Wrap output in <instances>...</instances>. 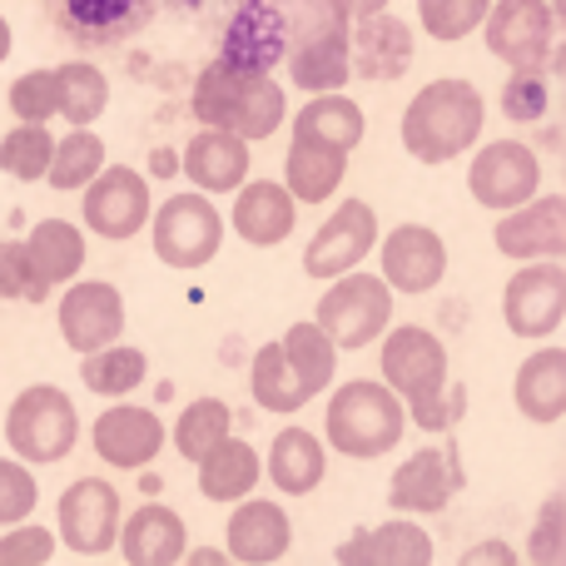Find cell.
<instances>
[{"label": "cell", "mask_w": 566, "mask_h": 566, "mask_svg": "<svg viewBox=\"0 0 566 566\" xmlns=\"http://www.w3.org/2000/svg\"><path fill=\"white\" fill-rule=\"evenodd\" d=\"M482 125H488V99L472 80L448 75L422 85L418 95L402 109V149H408L418 165H448V159H462L472 145L482 139Z\"/></svg>", "instance_id": "cell-1"}, {"label": "cell", "mask_w": 566, "mask_h": 566, "mask_svg": "<svg viewBox=\"0 0 566 566\" xmlns=\"http://www.w3.org/2000/svg\"><path fill=\"white\" fill-rule=\"evenodd\" d=\"M289 99H283L274 70H249L234 60H209L195 80V119L199 125L234 129L239 139L259 145L283 125Z\"/></svg>", "instance_id": "cell-2"}, {"label": "cell", "mask_w": 566, "mask_h": 566, "mask_svg": "<svg viewBox=\"0 0 566 566\" xmlns=\"http://www.w3.org/2000/svg\"><path fill=\"white\" fill-rule=\"evenodd\" d=\"M402 432H408V408H402V398L388 382L353 378L328 392L323 448L343 452L353 462H373V458H388L402 442Z\"/></svg>", "instance_id": "cell-3"}, {"label": "cell", "mask_w": 566, "mask_h": 566, "mask_svg": "<svg viewBox=\"0 0 566 566\" xmlns=\"http://www.w3.org/2000/svg\"><path fill=\"white\" fill-rule=\"evenodd\" d=\"M80 442V412L75 398L55 382H30L10 398L6 408V448L10 458L30 462V468H55L75 452Z\"/></svg>", "instance_id": "cell-4"}, {"label": "cell", "mask_w": 566, "mask_h": 566, "mask_svg": "<svg viewBox=\"0 0 566 566\" xmlns=\"http://www.w3.org/2000/svg\"><path fill=\"white\" fill-rule=\"evenodd\" d=\"M313 323L328 333L338 353H358L378 343L382 328L392 323V289L382 283V274H363L358 264L348 274L328 279V293L313 308Z\"/></svg>", "instance_id": "cell-5"}, {"label": "cell", "mask_w": 566, "mask_h": 566, "mask_svg": "<svg viewBox=\"0 0 566 566\" xmlns=\"http://www.w3.org/2000/svg\"><path fill=\"white\" fill-rule=\"evenodd\" d=\"M149 239H155L159 264L195 274V269L214 264L224 249V214L214 209L209 195H169L159 209H149Z\"/></svg>", "instance_id": "cell-6"}, {"label": "cell", "mask_w": 566, "mask_h": 566, "mask_svg": "<svg viewBox=\"0 0 566 566\" xmlns=\"http://www.w3.org/2000/svg\"><path fill=\"white\" fill-rule=\"evenodd\" d=\"M478 30L488 35V50L502 65L542 70L557 55L562 10H552V0H492Z\"/></svg>", "instance_id": "cell-7"}, {"label": "cell", "mask_w": 566, "mask_h": 566, "mask_svg": "<svg viewBox=\"0 0 566 566\" xmlns=\"http://www.w3.org/2000/svg\"><path fill=\"white\" fill-rule=\"evenodd\" d=\"M382 382L402 398V408H418V402L438 398L448 388V343L432 328L418 323H402V328H382V353H378Z\"/></svg>", "instance_id": "cell-8"}, {"label": "cell", "mask_w": 566, "mask_h": 566, "mask_svg": "<svg viewBox=\"0 0 566 566\" xmlns=\"http://www.w3.org/2000/svg\"><path fill=\"white\" fill-rule=\"evenodd\" d=\"M80 195H85V205H80V229H90L95 239H109V244L135 239L139 229L149 224V209H155L149 179L129 165H109V159Z\"/></svg>", "instance_id": "cell-9"}, {"label": "cell", "mask_w": 566, "mask_h": 566, "mask_svg": "<svg viewBox=\"0 0 566 566\" xmlns=\"http://www.w3.org/2000/svg\"><path fill=\"white\" fill-rule=\"evenodd\" d=\"M119 517H125V502H119L115 482L105 478H75L65 492H60V507H55V542L80 557H105L115 552L119 537Z\"/></svg>", "instance_id": "cell-10"}, {"label": "cell", "mask_w": 566, "mask_h": 566, "mask_svg": "<svg viewBox=\"0 0 566 566\" xmlns=\"http://www.w3.org/2000/svg\"><path fill=\"white\" fill-rule=\"evenodd\" d=\"M542 189V159L522 139H488L472 145L468 195L482 209H517Z\"/></svg>", "instance_id": "cell-11"}, {"label": "cell", "mask_w": 566, "mask_h": 566, "mask_svg": "<svg viewBox=\"0 0 566 566\" xmlns=\"http://www.w3.org/2000/svg\"><path fill=\"white\" fill-rule=\"evenodd\" d=\"M502 318L517 338H552L566 318V269L562 259H527L502 289Z\"/></svg>", "instance_id": "cell-12"}, {"label": "cell", "mask_w": 566, "mask_h": 566, "mask_svg": "<svg viewBox=\"0 0 566 566\" xmlns=\"http://www.w3.org/2000/svg\"><path fill=\"white\" fill-rule=\"evenodd\" d=\"M468 488V468H462V452L452 442H432V448L408 452V462H398L388 482V502L402 517H432L442 512L458 492Z\"/></svg>", "instance_id": "cell-13"}, {"label": "cell", "mask_w": 566, "mask_h": 566, "mask_svg": "<svg viewBox=\"0 0 566 566\" xmlns=\"http://www.w3.org/2000/svg\"><path fill=\"white\" fill-rule=\"evenodd\" d=\"M378 234H382V229H378V209H373L368 199H343V205L333 209L318 229H313L308 249H303V274L323 279V283L348 274V269H358L363 259L373 254Z\"/></svg>", "instance_id": "cell-14"}, {"label": "cell", "mask_w": 566, "mask_h": 566, "mask_svg": "<svg viewBox=\"0 0 566 566\" xmlns=\"http://www.w3.org/2000/svg\"><path fill=\"white\" fill-rule=\"evenodd\" d=\"M373 249H378L382 283L392 293H432L448 279V244L428 224H398L388 234H378Z\"/></svg>", "instance_id": "cell-15"}, {"label": "cell", "mask_w": 566, "mask_h": 566, "mask_svg": "<svg viewBox=\"0 0 566 566\" xmlns=\"http://www.w3.org/2000/svg\"><path fill=\"white\" fill-rule=\"evenodd\" d=\"M55 323H60L65 348H75V353L105 348V343H115L125 333V293L105 279H70Z\"/></svg>", "instance_id": "cell-16"}, {"label": "cell", "mask_w": 566, "mask_h": 566, "mask_svg": "<svg viewBox=\"0 0 566 566\" xmlns=\"http://www.w3.org/2000/svg\"><path fill=\"white\" fill-rule=\"evenodd\" d=\"M492 244L497 254L517 259H562L566 254V199L562 195H532L527 205L502 209L497 229H492Z\"/></svg>", "instance_id": "cell-17"}, {"label": "cell", "mask_w": 566, "mask_h": 566, "mask_svg": "<svg viewBox=\"0 0 566 566\" xmlns=\"http://www.w3.org/2000/svg\"><path fill=\"white\" fill-rule=\"evenodd\" d=\"M412 55H418V35L408 20L388 10L348 20V65L363 80H402L412 70Z\"/></svg>", "instance_id": "cell-18"}, {"label": "cell", "mask_w": 566, "mask_h": 566, "mask_svg": "<svg viewBox=\"0 0 566 566\" xmlns=\"http://www.w3.org/2000/svg\"><path fill=\"white\" fill-rule=\"evenodd\" d=\"M90 442H95L99 462H109V468L145 472L165 452L169 428L155 408H105L90 428Z\"/></svg>", "instance_id": "cell-19"}, {"label": "cell", "mask_w": 566, "mask_h": 566, "mask_svg": "<svg viewBox=\"0 0 566 566\" xmlns=\"http://www.w3.org/2000/svg\"><path fill=\"white\" fill-rule=\"evenodd\" d=\"M229 522H224V557L234 562H249V566H269V562H283L293 547V522L279 502L269 497H239L229 502Z\"/></svg>", "instance_id": "cell-20"}, {"label": "cell", "mask_w": 566, "mask_h": 566, "mask_svg": "<svg viewBox=\"0 0 566 566\" xmlns=\"http://www.w3.org/2000/svg\"><path fill=\"white\" fill-rule=\"evenodd\" d=\"M298 224V199L283 189V179H244L234 189V209H229V224L249 249H274L293 234Z\"/></svg>", "instance_id": "cell-21"}, {"label": "cell", "mask_w": 566, "mask_h": 566, "mask_svg": "<svg viewBox=\"0 0 566 566\" xmlns=\"http://www.w3.org/2000/svg\"><path fill=\"white\" fill-rule=\"evenodd\" d=\"M249 139H239L234 129H219V125H205L195 139L185 145L179 155V175H189V185L199 195H234L239 185L249 179Z\"/></svg>", "instance_id": "cell-22"}, {"label": "cell", "mask_w": 566, "mask_h": 566, "mask_svg": "<svg viewBox=\"0 0 566 566\" xmlns=\"http://www.w3.org/2000/svg\"><path fill=\"white\" fill-rule=\"evenodd\" d=\"M115 547L125 552L129 566H175L189 552V527L175 507L165 502H145L129 517H119V537Z\"/></svg>", "instance_id": "cell-23"}, {"label": "cell", "mask_w": 566, "mask_h": 566, "mask_svg": "<svg viewBox=\"0 0 566 566\" xmlns=\"http://www.w3.org/2000/svg\"><path fill=\"white\" fill-rule=\"evenodd\" d=\"M289 80L308 95H323V90H343L353 75L348 65V20L333 10L328 25H313L298 45H289Z\"/></svg>", "instance_id": "cell-24"}, {"label": "cell", "mask_w": 566, "mask_h": 566, "mask_svg": "<svg viewBox=\"0 0 566 566\" xmlns=\"http://www.w3.org/2000/svg\"><path fill=\"white\" fill-rule=\"evenodd\" d=\"M219 55L234 60V65H249V70H274L279 60L289 55V20H283V10H274L269 0L239 6L224 30Z\"/></svg>", "instance_id": "cell-25"}, {"label": "cell", "mask_w": 566, "mask_h": 566, "mask_svg": "<svg viewBox=\"0 0 566 566\" xmlns=\"http://www.w3.org/2000/svg\"><path fill=\"white\" fill-rule=\"evenodd\" d=\"M512 402L527 422L552 428L566 418V348L547 343L532 358L517 363V378H512Z\"/></svg>", "instance_id": "cell-26"}, {"label": "cell", "mask_w": 566, "mask_h": 566, "mask_svg": "<svg viewBox=\"0 0 566 566\" xmlns=\"http://www.w3.org/2000/svg\"><path fill=\"white\" fill-rule=\"evenodd\" d=\"M343 566H428L432 562V537L422 527H412V517H392L378 527L353 532L338 547Z\"/></svg>", "instance_id": "cell-27"}, {"label": "cell", "mask_w": 566, "mask_h": 566, "mask_svg": "<svg viewBox=\"0 0 566 566\" xmlns=\"http://www.w3.org/2000/svg\"><path fill=\"white\" fill-rule=\"evenodd\" d=\"M343 175H348V149L328 145L313 135L289 139V159H283V189L298 205H328V195H338Z\"/></svg>", "instance_id": "cell-28"}, {"label": "cell", "mask_w": 566, "mask_h": 566, "mask_svg": "<svg viewBox=\"0 0 566 566\" xmlns=\"http://www.w3.org/2000/svg\"><path fill=\"white\" fill-rule=\"evenodd\" d=\"M155 15V0H55V20L80 45H109L135 35Z\"/></svg>", "instance_id": "cell-29"}, {"label": "cell", "mask_w": 566, "mask_h": 566, "mask_svg": "<svg viewBox=\"0 0 566 566\" xmlns=\"http://www.w3.org/2000/svg\"><path fill=\"white\" fill-rule=\"evenodd\" d=\"M264 472L283 497H308L323 482V472H328V448H323V438L308 428H283L279 438L269 442Z\"/></svg>", "instance_id": "cell-30"}, {"label": "cell", "mask_w": 566, "mask_h": 566, "mask_svg": "<svg viewBox=\"0 0 566 566\" xmlns=\"http://www.w3.org/2000/svg\"><path fill=\"white\" fill-rule=\"evenodd\" d=\"M25 254H30L35 279L45 283V289H60V283L80 279L85 254H90V239H85V229H80V224L50 214V219H40V224L25 234Z\"/></svg>", "instance_id": "cell-31"}, {"label": "cell", "mask_w": 566, "mask_h": 566, "mask_svg": "<svg viewBox=\"0 0 566 566\" xmlns=\"http://www.w3.org/2000/svg\"><path fill=\"white\" fill-rule=\"evenodd\" d=\"M195 468H199V492H205V502H239L259 488V478H264L259 448H249V442L234 438V432H229L224 442H214Z\"/></svg>", "instance_id": "cell-32"}, {"label": "cell", "mask_w": 566, "mask_h": 566, "mask_svg": "<svg viewBox=\"0 0 566 566\" xmlns=\"http://www.w3.org/2000/svg\"><path fill=\"white\" fill-rule=\"evenodd\" d=\"M293 135L328 139V145L353 155L363 145V135H368V115H363L358 99L338 95V90H323V95H308V105L293 115Z\"/></svg>", "instance_id": "cell-33"}, {"label": "cell", "mask_w": 566, "mask_h": 566, "mask_svg": "<svg viewBox=\"0 0 566 566\" xmlns=\"http://www.w3.org/2000/svg\"><path fill=\"white\" fill-rule=\"evenodd\" d=\"M249 392H254V402L264 412H289V418L313 402L308 382L298 378V368L289 363V353L279 343H264L254 353V363H249Z\"/></svg>", "instance_id": "cell-34"}, {"label": "cell", "mask_w": 566, "mask_h": 566, "mask_svg": "<svg viewBox=\"0 0 566 566\" xmlns=\"http://www.w3.org/2000/svg\"><path fill=\"white\" fill-rule=\"evenodd\" d=\"M149 378V358L145 348H125V343H105V348L80 353V382L95 398H129L139 382Z\"/></svg>", "instance_id": "cell-35"}, {"label": "cell", "mask_w": 566, "mask_h": 566, "mask_svg": "<svg viewBox=\"0 0 566 566\" xmlns=\"http://www.w3.org/2000/svg\"><path fill=\"white\" fill-rule=\"evenodd\" d=\"M109 109V80L90 60H65L55 65V115L65 125H95Z\"/></svg>", "instance_id": "cell-36"}, {"label": "cell", "mask_w": 566, "mask_h": 566, "mask_svg": "<svg viewBox=\"0 0 566 566\" xmlns=\"http://www.w3.org/2000/svg\"><path fill=\"white\" fill-rule=\"evenodd\" d=\"M105 139L95 135L90 125H70L65 139H55V149H50V165H45V179L50 189H60V195H80V189L90 185V179L105 169Z\"/></svg>", "instance_id": "cell-37"}, {"label": "cell", "mask_w": 566, "mask_h": 566, "mask_svg": "<svg viewBox=\"0 0 566 566\" xmlns=\"http://www.w3.org/2000/svg\"><path fill=\"white\" fill-rule=\"evenodd\" d=\"M229 432H234V408H229L224 398H195L185 412H179L169 442H175V452L185 462H199L214 442H224Z\"/></svg>", "instance_id": "cell-38"}, {"label": "cell", "mask_w": 566, "mask_h": 566, "mask_svg": "<svg viewBox=\"0 0 566 566\" xmlns=\"http://www.w3.org/2000/svg\"><path fill=\"white\" fill-rule=\"evenodd\" d=\"M279 348L289 353V363L298 368V378L308 382L313 398H318V392H328L333 373H338V348H333V338L318 328V323H313V318L293 323V328L279 338Z\"/></svg>", "instance_id": "cell-39"}, {"label": "cell", "mask_w": 566, "mask_h": 566, "mask_svg": "<svg viewBox=\"0 0 566 566\" xmlns=\"http://www.w3.org/2000/svg\"><path fill=\"white\" fill-rule=\"evenodd\" d=\"M50 149H55L50 129L20 119V129H10V135L0 139V169H6L10 179H20V185H35V179H45Z\"/></svg>", "instance_id": "cell-40"}, {"label": "cell", "mask_w": 566, "mask_h": 566, "mask_svg": "<svg viewBox=\"0 0 566 566\" xmlns=\"http://www.w3.org/2000/svg\"><path fill=\"white\" fill-rule=\"evenodd\" d=\"M492 0H418V20L432 40L442 45H458V40L478 35L482 15H488Z\"/></svg>", "instance_id": "cell-41"}, {"label": "cell", "mask_w": 566, "mask_h": 566, "mask_svg": "<svg viewBox=\"0 0 566 566\" xmlns=\"http://www.w3.org/2000/svg\"><path fill=\"white\" fill-rule=\"evenodd\" d=\"M552 109V85L542 70H512V80L502 85V115L517 125H537Z\"/></svg>", "instance_id": "cell-42"}, {"label": "cell", "mask_w": 566, "mask_h": 566, "mask_svg": "<svg viewBox=\"0 0 566 566\" xmlns=\"http://www.w3.org/2000/svg\"><path fill=\"white\" fill-rule=\"evenodd\" d=\"M40 507V482L30 472V462L0 458V527H15Z\"/></svg>", "instance_id": "cell-43"}, {"label": "cell", "mask_w": 566, "mask_h": 566, "mask_svg": "<svg viewBox=\"0 0 566 566\" xmlns=\"http://www.w3.org/2000/svg\"><path fill=\"white\" fill-rule=\"evenodd\" d=\"M0 298H20V303H45L50 289L35 279L25 254V239H0Z\"/></svg>", "instance_id": "cell-44"}, {"label": "cell", "mask_w": 566, "mask_h": 566, "mask_svg": "<svg viewBox=\"0 0 566 566\" xmlns=\"http://www.w3.org/2000/svg\"><path fill=\"white\" fill-rule=\"evenodd\" d=\"M6 105L15 119L45 125V119L55 115V70H25V75L6 90Z\"/></svg>", "instance_id": "cell-45"}, {"label": "cell", "mask_w": 566, "mask_h": 566, "mask_svg": "<svg viewBox=\"0 0 566 566\" xmlns=\"http://www.w3.org/2000/svg\"><path fill=\"white\" fill-rule=\"evenodd\" d=\"M55 532L50 527H35V522H15V527L0 537V566H45L55 557Z\"/></svg>", "instance_id": "cell-46"}, {"label": "cell", "mask_w": 566, "mask_h": 566, "mask_svg": "<svg viewBox=\"0 0 566 566\" xmlns=\"http://www.w3.org/2000/svg\"><path fill=\"white\" fill-rule=\"evenodd\" d=\"M462 412H468V388H462V382H448L438 398L408 408V418L418 422L422 432H448V428H458V422H462Z\"/></svg>", "instance_id": "cell-47"}, {"label": "cell", "mask_w": 566, "mask_h": 566, "mask_svg": "<svg viewBox=\"0 0 566 566\" xmlns=\"http://www.w3.org/2000/svg\"><path fill=\"white\" fill-rule=\"evenodd\" d=\"M527 557H532V562H542V566H557V562H562V497H552L547 507H542L537 537H532Z\"/></svg>", "instance_id": "cell-48"}, {"label": "cell", "mask_w": 566, "mask_h": 566, "mask_svg": "<svg viewBox=\"0 0 566 566\" xmlns=\"http://www.w3.org/2000/svg\"><path fill=\"white\" fill-rule=\"evenodd\" d=\"M462 566H517V552L507 542H478L462 552Z\"/></svg>", "instance_id": "cell-49"}, {"label": "cell", "mask_w": 566, "mask_h": 566, "mask_svg": "<svg viewBox=\"0 0 566 566\" xmlns=\"http://www.w3.org/2000/svg\"><path fill=\"white\" fill-rule=\"evenodd\" d=\"M333 10H338L343 20H353V15H373V10H388V0H328Z\"/></svg>", "instance_id": "cell-50"}, {"label": "cell", "mask_w": 566, "mask_h": 566, "mask_svg": "<svg viewBox=\"0 0 566 566\" xmlns=\"http://www.w3.org/2000/svg\"><path fill=\"white\" fill-rule=\"evenodd\" d=\"M155 175H179V155H175V149H169V155H165V149H159V155H155Z\"/></svg>", "instance_id": "cell-51"}, {"label": "cell", "mask_w": 566, "mask_h": 566, "mask_svg": "<svg viewBox=\"0 0 566 566\" xmlns=\"http://www.w3.org/2000/svg\"><path fill=\"white\" fill-rule=\"evenodd\" d=\"M185 562H195V566H224V552H185Z\"/></svg>", "instance_id": "cell-52"}, {"label": "cell", "mask_w": 566, "mask_h": 566, "mask_svg": "<svg viewBox=\"0 0 566 566\" xmlns=\"http://www.w3.org/2000/svg\"><path fill=\"white\" fill-rule=\"evenodd\" d=\"M10 45H15V35H10V20L0 15V65L10 60Z\"/></svg>", "instance_id": "cell-53"}, {"label": "cell", "mask_w": 566, "mask_h": 566, "mask_svg": "<svg viewBox=\"0 0 566 566\" xmlns=\"http://www.w3.org/2000/svg\"><path fill=\"white\" fill-rule=\"evenodd\" d=\"M175 6H179V10H195V6H199V0H175Z\"/></svg>", "instance_id": "cell-54"}, {"label": "cell", "mask_w": 566, "mask_h": 566, "mask_svg": "<svg viewBox=\"0 0 566 566\" xmlns=\"http://www.w3.org/2000/svg\"><path fill=\"white\" fill-rule=\"evenodd\" d=\"M234 6H249V0H234Z\"/></svg>", "instance_id": "cell-55"}]
</instances>
